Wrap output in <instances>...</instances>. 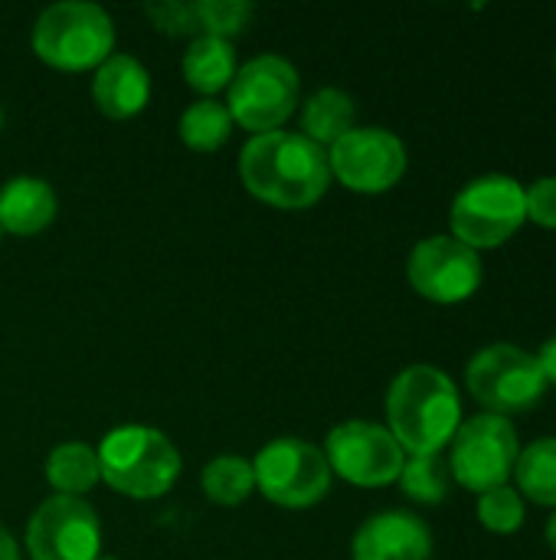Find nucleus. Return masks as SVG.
<instances>
[{"label": "nucleus", "mask_w": 556, "mask_h": 560, "mask_svg": "<svg viewBox=\"0 0 556 560\" xmlns=\"http://www.w3.org/2000/svg\"><path fill=\"white\" fill-rule=\"evenodd\" d=\"M246 190L279 210H305L318 203L331 184L328 151L301 131L252 135L239 158Z\"/></svg>", "instance_id": "obj_1"}, {"label": "nucleus", "mask_w": 556, "mask_h": 560, "mask_svg": "<svg viewBox=\"0 0 556 560\" xmlns=\"http://www.w3.org/2000/svg\"><path fill=\"white\" fill-rule=\"evenodd\" d=\"M390 433L410 456H436L462 427V404L452 377L433 364H413L387 394Z\"/></svg>", "instance_id": "obj_2"}, {"label": "nucleus", "mask_w": 556, "mask_h": 560, "mask_svg": "<svg viewBox=\"0 0 556 560\" xmlns=\"http://www.w3.org/2000/svg\"><path fill=\"white\" fill-rule=\"evenodd\" d=\"M95 453L102 479L128 499H161L180 476L177 446L154 427H118Z\"/></svg>", "instance_id": "obj_3"}, {"label": "nucleus", "mask_w": 556, "mask_h": 560, "mask_svg": "<svg viewBox=\"0 0 556 560\" xmlns=\"http://www.w3.org/2000/svg\"><path fill=\"white\" fill-rule=\"evenodd\" d=\"M115 46V23L98 3L62 0L39 13L33 26V52L62 72L102 66Z\"/></svg>", "instance_id": "obj_4"}, {"label": "nucleus", "mask_w": 556, "mask_h": 560, "mask_svg": "<svg viewBox=\"0 0 556 560\" xmlns=\"http://www.w3.org/2000/svg\"><path fill=\"white\" fill-rule=\"evenodd\" d=\"M298 69L275 52L249 59L229 82L226 108L233 125L252 135L279 131L298 105Z\"/></svg>", "instance_id": "obj_5"}, {"label": "nucleus", "mask_w": 556, "mask_h": 560, "mask_svg": "<svg viewBox=\"0 0 556 560\" xmlns=\"http://www.w3.org/2000/svg\"><path fill=\"white\" fill-rule=\"evenodd\" d=\"M524 220V187L505 174H485L452 200V236L475 253L508 243Z\"/></svg>", "instance_id": "obj_6"}, {"label": "nucleus", "mask_w": 556, "mask_h": 560, "mask_svg": "<svg viewBox=\"0 0 556 560\" xmlns=\"http://www.w3.org/2000/svg\"><path fill=\"white\" fill-rule=\"evenodd\" d=\"M256 489L282 509H311L331 489V466L324 453L298 436L272 440L252 459Z\"/></svg>", "instance_id": "obj_7"}, {"label": "nucleus", "mask_w": 556, "mask_h": 560, "mask_svg": "<svg viewBox=\"0 0 556 560\" xmlns=\"http://www.w3.org/2000/svg\"><path fill=\"white\" fill-rule=\"evenodd\" d=\"M521 456L518 430L508 417L482 413L465 420L452 436L449 472L465 489L485 495L498 486H508L514 476V463Z\"/></svg>", "instance_id": "obj_8"}, {"label": "nucleus", "mask_w": 556, "mask_h": 560, "mask_svg": "<svg viewBox=\"0 0 556 560\" xmlns=\"http://www.w3.org/2000/svg\"><path fill=\"white\" fill-rule=\"evenodd\" d=\"M465 381L472 397L498 417L534 410L547 394L537 358L514 345H492L478 351L465 371Z\"/></svg>", "instance_id": "obj_9"}, {"label": "nucleus", "mask_w": 556, "mask_h": 560, "mask_svg": "<svg viewBox=\"0 0 556 560\" xmlns=\"http://www.w3.org/2000/svg\"><path fill=\"white\" fill-rule=\"evenodd\" d=\"M324 459L331 466V476L338 472L341 479L360 489H380L400 479L406 453L400 450L390 430L367 420H351L328 433Z\"/></svg>", "instance_id": "obj_10"}, {"label": "nucleus", "mask_w": 556, "mask_h": 560, "mask_svg": "<svg viewBox=\"0 0 556 560\" xmlns=\"http://www.w3.org/2000/svg\"><path fill=\"white\" fill-rule=\"evenodd\" d=\"M331 177L357 194H383L406 171V148L387 128H351L328 148Z\"/></svg>", "instance_id": "obj_11"}, {"label": "nucleus", "mask_w": 556, "mask_h": 560, "mask_svg": "<svg viewBox=\"0 0 556 560\" xmlns=\"http://www.w3.org/2000/svg\"><path fill=\"white\" fill-rule=\"evenodd\" d=\"M29 560H95L102 551L98 515L72 495L46 499L26 525Z\"/></svg>", "instance_id": "obj_12"}, {"label": "nucleus", "mask_w": 556, "mask_h": 560, "mask_svg": "<svg viewBox=\"0 0 556 560\" xmlns=\"http://www.w3.org/2000/svg\"><path fill=\"white\" fill-rule=\"evenodd\" d=\"M406 276L423 299L456 305L472 299L482 285V259L456 236H429L410 253Z\"/></svg>", "instance_id": "obj_13"}, {"label": "nucleus", "mask_w": 556, "mask_h": 560, "mask_svg": "<svg viewBox=\"0 0 556 560\" xmlns=\"http://www.w3.org/2000/svg\"><path fill=\"white\" fill-rule=\"evenodd\" d=\"M433 535L410 512H380L354 535V560H429Z\"/></svg>", "instance_id": "obj_14"}, {"label": "nucleus", "mask_w": 556, "mask_h": 560, "mask_svg": "<svg viewBox=\"0 0 556 560\" xmlns=\"http://www.w3.org/2000/svg\"><path fill=\"white\" fill-rule=\"evenodd\" d=\"M92 98H95L98 112L115 121L134 118L138 112H144V105L151 98V75L134 56H125V52L108 56L95 69Z\"/></svg>", "instance_id": "obj_15"}, {"label": "nucleus", "mask_w": 556, "mask_h": 560, "mask_svg": "<svg viewBox=\"0 0 556 560\" xmlns=\"http://www.w3.org/2000/svg\"><path fill=\"white\" fill-rule=\"evenodd\" d=\"M59 200L43 177L20 174L0 187V230L13 236H36L56 220Z\"/></svg>", "instance_id": "obj_16"}, {"label": "nucleus", "mask_w": 556, "mask_h": 560, "mask_svg": "<svg viewBox=\"0 0 556 560\" xmlns=\"http://www.w3.org/2000/svg\"><path fill=\"white\" fill-rule=\"evenodd\" d=\"M236 75V49L229 39L216 36H197L184 52V79L190 89L203 95H216L220 89H229Z\"/></svg>", "instance_id": "obj_17"}, {"label": "nucleus", "mask_w": 556, "mask_h": 560, "mask_svg": "<svg viewBox=\"0 0 556 560\" xmlns=\"http://www.w3.org/2000/svg\"><path fill=\"white\" fill-rule=\"evenodd\" d=\"M354 115H357V105L347 92L318 89L315 95H308L301 108V135L328 151L338 138H344L354 128Z\"/></svg>", "instance_id": "obj_18"}, {"label": "nucleus", "mask_w": 556, "mask_h": 560, "mask_svg": "<svg viewBox=\"0 0 556 560\" xmlns=\"http://www.w3.org/2000/svg\"><path fill=\"white\" fill-rule=\"evenodd\" d=\"M98 479V453L85 443H62L46 459V482L56 489V495L82 499V492H88Z\"/></svg>", "instance_id": "obj_19"}, {"label": "nucleus", "mask_w": 556, "mask_h": 560, "mask_svg": "<svg viewBox=\"0 0 556 560\" xmlns=\"http://www.w3.org/2000/svg\"><path fill=\"white\" fill-rule=\"evenodd\" d=\"M180 141L193 151H216L229 141L233 135V118L229 108L220 105L216 98H200L180 115Z\"/></svg>", "instance_id": "obj_20"}, {"label": "nucleus", "mask_w": 556, "mask_h": 560, "mask_svg": "<svg viewBox=\"0 0 556 560\" xmlns=\"http://www.w3.org/2000/svg\"><path fill=\"white\" fill-rule=\"evenodd\" d=\"M518 489L537 502V505H556V436L531 443L518 463H514Z\"/></svg>", "instance_id": "obj_21"}, {"label": "nucleus", "mask_w": 556, "mask_h": 560, "mask_svg": "<svg viewBox=\"0 0 556 560\" xmlns=\"http://www.w3.org/2000/svg\"><path fill=\"white\" fill-rule=\"evenodd\" d=\"M203 495L213 502V505H242L252 489H256V472H252V463L249 459H239V456H220L213 463L203 466Z\"/></svg>", "instance_id": "obj_22"}, {"label": "nucleus", "mask_w": 556, "mask_h": 560, "mask_svg": "<svg viewBox=\"0 0 556 560\" xmlns=\"http://www.w3.org/2000/svg\"><path fill=\"white\" fill-rule=\"evenodd\" d=\"M400 489L423 502V505H436L449 495V482H452V472H449V463L436 453V456H410L403 463V472H400Z\"/></svg>", "instance_id": "obj_23"}, {"label": "nucleus", "mask_w": 556, "mask_h": 560, "mask_svg": "<svg viewBox=\"0 0 556 560\" xmlns=\"http://www.w3.org/2000/svg\"><path fill=\"white\" fill-rule=\"evenodd\" d=\"M193 13H197L200 36L229 39V36H236V33H242L249 26L256 7L246 3V0H197Z\"/></svg>", "instance_id": "obj_24"}, {"label": "nucleus", "mask_w": 556, "mask_h": 560, "mask_svg": "<svg viewBox=\"0 0 556 560\" xmlns=\"http://www.w3.org/2000/svg\"><path fill=\"white\" fill-rule=\"evenodd\" d=\"M478 522L495 535H514L524 525V499L511 486H498L478 499Z\"/></svg>", "instance_id": "obj_25"}, {"label": "nucleus", "mask_w": 556, "mask_h": 560, "mask_svg": "<svg viewBox=\"0 0 556 560\" xmlns=\"http://www.w3.org/2000/svg\"><path fill=\"white\" fill-rule=\"evenodd\" d=\"M144 13L151 16V23L170 36H200V26H197V13H193V3H180V0H161V3H147Z\"/></svg>", "instance_id": "obj_26"}, {"label": "nucleus", "mask_w": 556, "mask_h": 560, "mask_svg": "<svg viewBox=\"0 0 556 560\" xmlns=\"http://www.w3.org/2000/svg\"><path fill=\"white\" fill-rule=\"evenodd\" d=\"M524 200H528V220L556 230V177L537 180L531 190H524Z\"/></svg>", "instance_id": "obj_27"}, {"label": "nucleus", "mask_w": 556, "mask_h": 560, "mask_svg": "<svg viewBox=\"0 0 556 560\" xmlns=\"http://www.w3.org/2000/svg\"><path fill=\"white\" fill-rule=\"evenodd\" d=\"M537 364H541V374H544V381L556 387V338H551V341L541 348V354H537Z\"/></svg>", "instance_id": "obj_28"}, {"label": "nucleus", "mask_w": 556, "mask_h": 560, "mask_svg": "<svg viewBox=\"0 0 556 560\" xmlns=\"http://www.w3.org/2000/svg\"><path fill=\"white\" fill-rule=\"evenodd\" d=\"M0 560H20V551H16V541L10 538V532L0 525Z\"/></svg>", "instance_id": "obj_29"}, {"label": "nucleus", "mask_w": 556, "mask_h": 560, "mask_svg": "<svg viewBox=\"0 0 556 560\" xmlns=\"http://www.w3.org/2000/svg\"><path fill=\"white\" fill-rule=\"evenodd\" d=\"M547 541H551V548L556 551V515L547 522Z\"/></svg>", "instance_id": "obj_30"}, {"label": "nucleus", "mask_w": 556, "mask_h": 560, "mask_svg": "<svg viewBox=\"0 0 556 560\" xmlns=\"http://www.w3.org/2000/svg\"><path fill=\"white\" fill-rule=\"evenodd\" d=\"M95 560H118V558H105V555H98V558Z\"/></svg>", "instance_id": "obj_31"}, {"label": "nucleus", "mask_w": 556, "mask_h": 560, "mask_svg": "<svg viewBox=\"0 0 556 560\" xmlns=\"http://www.w3.org/2000/svg\"><path fill=\"white\" fill-rule=\"evenodd\" d=\"M0 125H3V112H0Z\"/></svg>", "instance_id": "obj_32"}]
</instances>
